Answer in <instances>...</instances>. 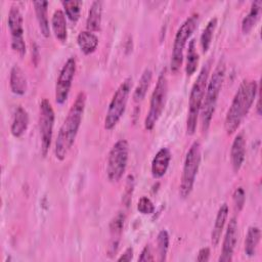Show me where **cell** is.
<instances>
[{
  "mask_svg": "<svg viewBox=\"0 0 262 262\" xmlns=\"http://www.w3.org/2000/svg\"><path fill=\"white\" fill-rule=\"evenodd\" d=\"M236 241H237V220L235 217H232L229 220V223L227 225V228L224 234L221 255L218 259L219 262H230L232 260Z\"/></svg>",
  "mask_w": 262,
  "mask_h": 262,
  "instance_id": "13",
  "label": "cell"
},
{
  "mask_svg": "<svg viewBox=\"0 0 262 262\" xmlns=\"http://www.w3.org/2000/svg\"><path fill=\"white\" fill-rule=\"evenodd\" d=\"M233 204L234 208L237 212H239L245 205L246 202V192L243 187H237L233 192Z\"/></svg>",
  "mask_w": 262,
  "mask_h": 262,
  "instance_id": "33",
  "label": "cell"
},
{
  "mask_svg": "<svg viewBox=\"0 0 262 262\" xmlns=\"http://www.w3.org/2000/svg\"><path fill=\"white\" fill-rule=\"evenodd\" d=\"M85 105L86 94L85 92L80 91L77 94L71 108L69 110L68 115L63 123L61 124L56 137L54 154L55 158L59 161H63L66 159L68 152L70 151L76 140L79 128L82 123Z\"/></svg>",
  "mask_w": 262,
  "mask_h": 262,
  "instance_id": "1",
  "label": "cell"
},
{
  "mask_svg": "<svg viewBox=\"0 0 262 262\" xmlns=\"http://www.w3.org/2000/svg\"><path fill=\"white\" fill-rule=\"evenodd\" d=\"M154 260H155V258H154V255H152V252H151V247L148 244L142 249V251H141V253L138 257V261L148 262V261H154Z\"/></svg>",
  "mask_w": 262,
  "mask_h": 262,
  "instance_id": "34",
  "label": "cell"
},
{
  "mask_svg": "<svg viewBox=\"0 0 262 262\" xmlns=\"http://www.w3.org/2000/svg\"><path fill=\"white\" fill-rule=\"evenodd\" d=\"M76 73V59L75 57H69L62 66L55 84V102L62 104L67 101L72 82Z\"/></svg>",
  "mask_w": 262,
  "mask_h": 262,
  "instance_id": "12",
  "label": "cell"
},
{
  "mask_svg": "<svg viewBox=\"0 0 262 262\" xmlns=\"http://www.w3.org/2000/svg\"><path fill=\"white\" fill-rule=\"evenodd\" d=\"M54 126V111L50 101L43 98L39 107V133L41 139V152L46 157L52 139Z\"/></svg>",
  "mask_w": 262,
  "mask_h": 262,
  "instance_id": "10",
  "label": "cell"
},
{
  "mask_svg": "<svg viewBox=\"0 0 262 262\" xmlns=\"http://www.w3.org/2000/svg\"><path fill=\"white\" fill-rule=\"evenodd\" d=\"M170 161H171L170 149L167 147H161L157 151V154L155 155L151 161L150 171H151L152 177L156 179L163 177L169 168Z\"/></svg>",
  "mask_w": 262,
  "mask_h": 262,
  "instance_id": "15",
  "label": "cell"
},
{
  "mask_svg": "<svg viewBox=\"0 0 262 262\" xmlns=\"http://www.w3.org/2000/svg\"><path fill=\"white\" fill-rule=\"evenodd\" d=\"M28 126H29L28 112L23 106L18 105L14 112L12 123H11V127H10L11 134L16 138H19L26 133Z\"/></svg>",
  "mask_w": 262,
  "mask_h": 262,
  "instance_id": "18",
  "label": "cell"
},
{
  "mask_svg": "<svg viewBox=\"0 0 262 262\" xmlns=\"http://www.w3.org/2000/svg\"><path fill=\"white\" fill-rule=\"evenodd\" d=\"M133 258V249L131 247L127 248L125 252L118 258V261H131Z\"/></svg>",
  "mask_w": 262,
  "mask_h": 262,
  "instance_id": "36",
  "label": "cell"
},
{
  "mask_svg": "<svg viewBox=\"0 0 262 262\" xmlns=\"http://www.w3.org/2000/svg\"><path fill=\"white\" fill-rule=\"evenodd\" d=\"M33 5H34L35 14L39 25L40 32L45 38H48L50 36V28H49V20H48V14H47L48 1H45V0L34 1Z\"/></svg>",
  "mask_w": 262,
  "mask_h": 262,
  "instance_id": "19",
  "label": "cell"
},
{
  "mask_svg": "<svg viewBox=\"0 0 262 262\" xmlns=\"http://www.w3.org/2000/svg\"><path fill=\"white\" fill-rule=\"evenodd\" d=\"M246 156V137L244 133H238L231 144L230 148V162L232 169L235 173H237L245 161Z\"/></svg>",
  "mask_w": 262,
  "mask_h": 262,
  "instance_id": "14",
  "label": "cell"
},
{
  "mask_svg": "<svg viewBox=\"0 0 262 262\" xmlns=\"http://www.w3.org/2000/svg\"><path fill=\"white\" fill-rule=\"evenodd\" d=\"M137 210L139 211V213L144 214V215H149L152 214L155 211V205L154 203L150 201L149 198L143 195L139 199L138 203H137Z\"/></svg>",
  "mask_w": 262,
  "mask_h": 262,
  "instance_id": "31",
  "label": "cell"
},
{
  "mask_svg": "<svg viewBox=\"0 0 262 262\" xmlns=\"http://www.w3.org/2000/svg\"><path fill=\"white\" fill-rule=\"evenodd\" d=\"M102 1L95 0L91 3L88 16L86 19V28L87 31L96 32L100 30L101 26V15H102Z\"/></svg>",
  "mask_w": 262,
  "mask_h": 262,
  "instance_id": "21",
  "label": "cell"
},
{
  "mask_svg": "<svg viewBox=\"0 0 262 262\" xmlns=\"http://www.w3.org/2000/svg\"><path fill=\"white\" fill-rule=\"evenodd\" d=\"M77 43L80 48V50L88 55L95 51L97 45H98V38L97 36L90 31H82L79 33L77 37Z\"/></svg>",
  "mask_w": 262,
  "mask_h": 262,
  "instance_id": "23",
  "label": "cell"
},
{
  "mask_svg": "<svg viewBox=\"0 0 262 262\" xmlns=\"http://www.w3.org/2000/svg\"><path fill=\"white\" fill-rule=\"evenodd\" d=\"M132 87V78H126L118 87L114 93L112 100L108 104L107 112L104 118L103 126L106 130H112L118 124L120 119L125 113L126 105L128 102V97Z\"/></svg>",
  "mask_w": 262,
  "mask_h": 262,
  "instance_id": "8",
  "label": "cell"
},
{
  "mask_svg": "<svg viewBox=\"0 0 262 262\" xmlns=\"http://www.w3.org/2000/svg\"><path fill=\"white\" fill-rule=\"evenodd\" d=\"M134 177L133 175H129L127 177V182H126V186H125V190L123 193V203L128 207L130 205L131 199H132V193H133V189H134Z\"/></svg>",
  "mask_w": 262,
  "mask_h": 262,
  "instance_id": "32",
  "label": "cell"
},
{
  "mask_svg": "<svg viewBox=\"0 0 262 262\" xmlns=\"http://www.w3.org/2000/svg\"><path fill=\"white\" fill-rule=\"evenodd\" d=\"M9 86L11 91L16 95H24L28 89V82L26 75L21 68L14 64L10 70Z\"/></svg>",
  "mask_w": 262,
  "mask_h": 262,
  "instance_id": "17",
  "label": "cell"
},
{
  "mask_svg": "<svg viewBox=\"0 0 262 262\" xmlns=\"http://www.w3.org/2000/svg\"><path fill=\"white\" fill-rule=\"evenodd\" d=\"M168 95V78H167V70L164 69L160 73L155 89L150 96L149 108L144 119V128L147 131H151L161 117Z\"/></svg>",
  "mask_w": 262,
  "mask_h": 262,
  "instance_id": "6",
  "label": "cell"
},
{
  "mask_svg": "<svg viewBox=\"0 0 262 262\" xmlns=\"http://www.w3.org/2000/svg\"><path fill=\"white\" fill-rule=\"evenodd\" d=\"M61 5L63 6L66 15L72 21H77L79 19L80 13H81V6H82L81 1H79V0H67V1H62Z\"/></svg>",
  "mask_w": 262,
  "mask_h": 262,
  "instance_id": "28",
  "label": "cell"
},
{
  "mask_svg": "<svg viewBox=\"0 0 262 262\" xmlns=\"http://www.w3.org/2000/svg\"><path fill=\"white\" fill-rule=\"evenodd\" d=\"M124 223H125V214L122 212H119L110 223V230L113 235V238H118L121 235L123 231Z\"/></svg>",
  "mask_w": 262,
  "mask_h": 262,
  "instance_id": "30",
  "label": "cell"
},
{
  "mask_svg": "<svg viewBox=\"0 0 262 262\" xmlns=\"http://www.w3.org/2000/svg\"><path fill=\"white\" fill-rule=\"evenodd\" d=\"M211 69V59H209L201 69L194 83L191 86L188 98V112L186 119V133L192 135L195 132L198 118L201 112L203 98L205 95L209 74Z\"/></svg>",
  "mask_w": 262,
  "mask_h": 262,
  "instance_id": "4",
  "label": "cell"
},
{
  "mask_svg": "<svg viewBox=\"0 0 262 262\" xmlns=\"http://www.w3.org/2000/svg\"><path fill=\"white\" fill-rule=\"evenodd\" d=\"M23 23V14L19 7L16 4H12L8 12L7 25L10 32L11 48L20 56H24L26 53V42L24 37Z\"/></svg>",
  "mask_w": 262,
  "mask_h": 262,
  "instance_id": "11",
  "label": "cell"
},
{
  "mask_svg": "<svg viewBox=\"0 0 262 262\" xmlns=\"http://www.w3.org/2000/svg\"><path fill=\"white\" fill-rule=\"evenodd\" d=\"M262 10V1L257 0L252 2L249 13L242 20V32L244 34H249L251 30L256 26Z\"/></svg>",
  "mask_w": 262,
  "mask_h": 262,
  "instance_id": "22",
  "label": "cell"
},
{
  "mask_svg": "<svg viewBox=\"0 0 262 262\" xmlns=\"http://www.w3.org/2000/svg\"><path fill=\"white\" fill-rule=\"evenodd\" d=\"M199 64V53L195 47L194 39H191L188 44L187 54H186V66H185V73L187 76H191L196 71Z\"/></svg>",
  "mask_w": 262,
  "mask_h": 262,
  "instance_id": "26",
  "label": "cell"
},
{
  "mask_svg": "<svg viewBox=\"0 0 262 262\" xmlns=\"http://www.w3.org/2000/svg\"><path fill=\"white\" fill-rule=\"evenodd\" d=\"M129 155V144L126 139H119L112 146L106 164V176L111 182H118L124 175Z\"/></svg>",
  "mask_w": 262,
  "mask_h": 262,
  "instance_id": "9",
  "label": "cell"
},
{
  "mask_svg": "<svg viewBox=\"0 0 262 262\" xmlns=\"http://www.w3.org/2000/svg\"><path fill=\"white\" fill-rule=\"evenodd\" d=\"M51 27L56 39L64 43L68 39V29L66 13L61 9L54 10L51 18Z\"/></svg>",
  "mask_w": 262,
  "mask_h": 262,
  "instance_id": "20",
  "label": "cell"
},
{
  "mask_svg": "<svg viewBox=\"0 0 262 262\" xmlns=\"http://www.w3.org/2000/svg\"><path fill=\"white\" fill-rule=\"evenodd\" d=\"M151 78H152V72L150 71V69L146 68L141 74V77L133 92V100L135 102H140L143 100L148 90L149 84L151 82Z\"/></svg>",
  "mask_w": 262,
  "mask_h": 262,
  "instance_id": "24",
  "label": "cell"
},
{
  "mask_svg": "<svg viewBox=\"0 0 262 262\" xmlns=\"http://www.w3.org/2000/svg\"><path fill=\"white\" fill-rule=\"evenodd\" d=\"M157 248L159 261H165L169 249V233L166 229H162L157 236Z\"/></svg>",
  "mask_w": 262,
  "mask_h": 262,
  "instance_id": "29",
  "label": "cell"
},
{
  "mask_svg": "<svg viewBox=\"0 0 262 262\" xmlns=\"http://www.w3.org/2000/svg\"><path fill=\"white\" fill-rule=\"evenodd\" d=\"M209 258H210V249L208 247L202 248L198 253L196 260L200 262H205V261H208Z\"/></svg>",
  "mask_w": 262,
  "mask_h": 262,
  "instance_id": "35",
  "label": "cell"
},
{
  "mask_svg": "<svg viewBox=\"0 0 262 262\" xmlns=\"http://www.w3.org/2000/svg\"><path fill=\"white\" fill-rule=\"evenodd\" d=\"M227 216H228V206L226 203H224L219 207V209L217 211L214 225L212 228L211 243H212L213 247H217L221 239V234L223 232Z\"/></svg>",
  "mask_w": 262,
  "mask_h": 262,
  "instance_id": "16",
  "label": "cell"
},
{
  "mask_svg": "<svg viewBox=\"0 0 262 262\" xmlns=\"http://www.w3.org/2000/svg\"><path fill=\"white\" fill-rule=\"evenodd\" d=\"M257 114L260 116L261 115V106H260V98H259V92H258V98H257V105H256Z\"/></svg>",
  "mask_w": 262,
  "mask_h": 262,
  "instance_id": "37",
  "label": "cell"
},
{
  "mask_svg": "<svg viewBox=\"0 0 262 262\" xmlns=\"http://www.w3.org/2000/svg\"><path fill=\"white\" fill-rule=\"evenodd\" d=\"M217 26V18L216 17H212L206 25L205 29L203 30V33L201 34V38H200V43H201V47H202V51L205 53L208 51V49L210 48V45L212 43V39H213V35L215 32Z\"/></svg>",
  "mask_w": 262,
  "mask_h": 262,
  "instance_id": "27",
  "label": "cell"
},
{
  "mask_svg": "<svg viewBox=\"0 0 262 262\" xmlns=\"http://www.w3.org/2000/svg\"><path fill=\"white\" fill-rule=\"evenodd\" d=\"M201 160L202 146L200 141L195 140L188 148L184 159L182 175L179 185V195L182 199H186L187 196H189V194L192 191L195 177L201 165Z\"/></svg>",
  "mask_w": 262,
  "mask_h": 262,
  "instance_id": "5",
  "label": "cell"
},
{
  "mask_svg": "<svg viewBox=\"0 0 262 262\" xmlns=\"http://www.w3.org/2000/svg\"><path fill=\"white\" fill-rule=\"evenodd\" d=\"M199 21V14L193 13L190 16H188L178 28L174 42L172 47V53H171V61H170V68L172 73H177L182 64L183 61V50L185 48L187 40L190 38L192 33L194 32Z\"/></svg>",
  "mask_w": 262,
  "mask_h": 262,
  "instance_id": "7",
  "label": "cell"
},
{
  "mask_svg": "<svg viewBox=\"0 0 262 262\" xmlns=\"http://www.w3.org/2000/svg\"><path fill=\"white\" fill-rule=\"evenodd\" d=\"M258 92L259 85L257 81L244 80L241 83L225 116L224 129L228 135L233 134L237 130L254 103Z\"/></svg>",
  "mask_w": 262,
  "mask_h": 262,
  "instance_id": "2",
  "label": "cell"
},
{
  "mask_svg": "<svg viewBox=\"0 0 262 262\" xmlns=\"http://www.w3.org/2000/svg\"><path fill=\"white\" fill-rule=\"evenodd\" d=\"M261 231L257 226H250L245 238V253L247 256L252 257L256 254L258 244L260 242Z\"/></svg>",
  "mask_w": 262,
  "mask_h": 262,
  "instance_id": "25",
  "label": "cell"
},
{
  "mask_svg": "<svg viewBox=\"0 0 262 262\" xmlns=\"http://www.w3.org/2000/svg\"><path fill=\"white\" fill-rule=\"evenodd\" d=\"M225 71H226L225 60L224 58H220L211 75L210 80H208L205 95L202 102L200 115H201L203 132H207L210 127V124L216 108V104L218 101V96L220 94V91L224 82Z\"/></svg>",
  "mask_w": 262,
  "mask_h": 262,
  "instance_id": "3",
  "label": "cell"
}]
</instances>
